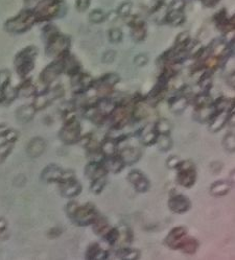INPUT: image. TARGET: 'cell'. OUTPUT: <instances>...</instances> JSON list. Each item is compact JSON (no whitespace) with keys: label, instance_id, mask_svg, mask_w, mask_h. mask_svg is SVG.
<instances>
[{"label":"cell","instance_id":"cell-1","mask_svg":"<svg viewBox=\"0 0 235 260\" xmlns=\"http://www.w3.org/2000/svg\"><path fill=\"white\" fill-rule=\"evenodd\" d=\"M38 55V49L34 46H29L21 50L15 58L16 71L21 77L28 75L34 67V60Z\"/></svg>","mask_w":235,"mask_h":260},{"label":"cell","instance_id":"cell-2","mask_svg":"<svg viewBox=\"0 0 235 260\" xmlns=\"http://www.w3.org/2000/svg\"><path fill=\"white\" fill-rule=\"evenodd\" d=\"M177 172V183L185 188H191L197 181V171L195 163L187 159L181 160L179 166L176 169Z\"/></svg>","mask_w":235,"mask_h":260},{"label":"cell","instance_id":"cell-3","mask_svg":"<svg viewBox=\"0 0 235 260\" xmlns=\"http://www.w3.org/2000/svg\"><path fill=\"white\" fill-rule=\"evenodd\" d=\"M99 211L97 208L91 203H87L85 205H78L73 215L71 216V221L80 227L90 226L99 216Z\"/></svg>","mask_w":235,"mask_h":260},{"label":"cell","instance_id":"cell-4","mask_svg":"<svg viewBox=\"0 0 235 260\" xmlns=\"http://www.w3.org/2000/svg\"><path fill=\"white\" fill-rule=\"evenodd\" d=\"M75 178V172L67 169L64 170L60 166L56 165V164H50V165L46 166L44 170L41 173V179L45 183H61L70 179Z\"/></svg>","mask_w":235,"mask_h":260},{"label":"cell","instance_id":"cell-5","mask_svg":"<svg viewBox=\"0 0 235 260\" xmlns=\"http://www.w3.org/2000/svg\"><path fill=\"white\" fill-rule=\"evenodd\" d=\"M82 136V127L76 119L64 124L63 128L59 132L60 140L67 145L78 143Z\"/></svg>","mask_w":235,"mask_h":260},{"label":"cell","instance_id":"cell-6","mask_svg":"<svg viewBox=\"0 0 235 260\" xmlns=\"http://www.w3.org/2000/svg\"><path fill=\"white\" fill-rule=\"evenodd\" d=\"M36 20V16L30 12H24L16 18L6 22V30L12 33H22L28 31Z\"/></svg>","mask_w":235,"mask_h":260},{"label":"cell","instance_id":"cell-7","mask_svg":"<svg viewBox=\"0 0 235 260\" xmlns=\"http://www.w3.org/2000/svg\"><path fill=\"white\" fill-rule=\"evenodd\" d=\"M70 46V40L65 36H58L47 43L46 54L50 57L63 58L67 55V51Z\"/></svg>","mask_w":235,"mask_h":260},{"label":"cell","instance_id":"cell-8","mask_svg":"<svg viewBox=\"0 0 235 260\" xmlns=\"http://www.w3.org/2000/svg\"><path fill=\"white\" fill-rule=\"evenodd\" d=\"M63 95V89L61 86L55 87L51 90H48L44 93L39 94L38 97L34 98V101L33 103V107L34 110H43L45 109L48 105L54 101L56 98H60Z\"/></svg>","mask_w":235,"mask_h":260},{"label":"cell","instance_id":"cell-9","mask_svg":"<svg viewBox=\"0 0 235 260\" xmlns=\"http://www.w3.org/2000/svg\"><path fill=\"white\" fill-rule=\"evenodd\" d=\"M129 183L132 184L135 190L139 194H144L151 187V182L144 173L138 169H133L128 173L127 177Z\"/></svg>","mask_w":235,"mask_h":260},{"label":"cell","instance_id":"cell-10","mask_svg":"<svg viewBox=\"0 0 235 260\" xmlns=\"http://www.w3.org/2000/svg\"><path fill=\"white\" fill-rule=\"evenodd\" d=\"M82 189V184L75 178L59 183L60 195L65 198H68V200H72V198L80 195Z\"/></svg>","mask_w":235,"mask_h":260},{"label":"cell","instance_id":"cell-11","mask_svg":"<svg viewBox=\"0 0 235 260\" xmlns=\"http://www.w3.org/2000/svg\"><path fill=\"white\" fill-rule=\"evenodd\" d=\"M117 154L123 159L126 166L134 165L142 157L141 149L136 145H126L123 149H118Z\"/></svg>","mask_w":235,"mask_h":260},{"label":"cell","instance_id":"cell-12","mask_svg":"<svg viewBox=\"0 0 235 260\" xmlns=\"http://www.w3.org/2000/svg\"><path fill=\"white\" fill-rule=\"evenodd\" d=\"M187 236V229L184 226L173 228L164 238V245L171 250H179L181 244Z\"/></svg>","mask_w":235,"mask_h":260},{"label":"cell","instance_id":"cell-13","mask_svg":"<svg viewBox=\"0 0 235 260\" xmlns=\"http://www.w3.org/2000/svg\"><path fill=\"white\" fill-rule=\"evenodd\" d=\"M168 206L171 212L177 214H183L189 211L191 208V202L189 198L183 195H172L168 203Z\"/></svg>","mask_w":235,"mask_h":260},{"label":"cell","instance_id":"cell-14","mask_svg":"<svg viewBox=\"0 0 235 260\" xmlns=\"http://www.w3.org/2000/svg\"><path fill=\"white\" fill-rule=\"evenodd\" d=\"M63 72V63L62 60H57L55 62H52L50 65H48L43 72L41 73V81L48 85L54 82L57 77Z\"/></svg>","mask_w":235,"mask_h":260},{"label":"cell","instance_id":"cell-15","mask_svg":"<svg viewBox=\"0 0 235 260\" xmlns=\"http://www.w3.org/2000/svg\"><path fill=\"white\" fill-rule=\"evenodd\" d=\"M46 150V141L41 137H34L29 142L26 146V154L31 158H38L45 152Z\"/></svg>","mask_w":235,"mask_h":260},{"label":"cell","instance_id":"cell-16","mask_svg":"<svg viewBox=\"0 0 235 260\" xmlns=\"http://www.w3.org/2000/svg\"><path fill=\"white\" fill-rule=\"evenodd\" d=\"M85 176L87 179L91 181V180L97 179L99 177L108 176V171H107L106 167L103 166L102 162L90 161L85 167Z\"/></svg>","mask_w":235,"mask_h":260},{"label":"cell","instance_id":"cell-17","mask_svg":"<svg viewBox=\"0 0 235 260\" xmlns=\"http://www.w3.org/2000/svg\"><path fill=\"white\" fill-rule=\"evenodd\" d=\"M109 117H111L112 126L115 130L124 128L128 124L129 118H130L128 108H125V107H120L118 109L115 108V110L112 112Z\"/></svg>","mask_w":235,"mask_h":260},{"label":"cell","instance_id":"cell-18","mask_svg":"<svg viewBox=\"0 0 235 260\" xmlns=\"http://www.w3.org/2000/svg\"><path fill=\"white\" fill-rule=\"evenodd\" d=\"M229 114L228 112L226 111H217V113L212 117V119L209 121V131L211 133L215 134L219 133L220 131L224 129V127L227 124V121L229 119Z\"/></svg>","mask_w":235,"mask_h":260},{"label":"cell","instance_id":"cell-19","mask_svg":"<svg viewBox=\"0 0 235 260\" xmlns=\"http://www.w3.org/2000/svg\"><path fill=\"white\" fill-rule=\"evenodd\" d=\"M137 136L142 145L152 146L156 143L158 134L155 131L154 125H147L139 131V134H137Z\"/></svg>","mask_w":235,"mask_h":260},{"label":"cell","instance_id":"cell-20","mask_svg":"<svg viewBox=\"0 0 235 260\" xmlns=\"http://www.w3.org/2000/svg\"><path fill=\"white\" fill-rule=\"evenodd\" d=\"M101 162L103 164V166L106 167L108 173L109 172L119 173L120 171H123L124 168L126 167V164L124 163L123 159L119 157L118 154L111 156V157H104Z\"/></svg>","mask_w":235,"mask_h":260},{"label":"cell","instance_id":"cell-21","mask_svg":"<svg viewBox=\"0 0 235 260\" xmlns=\"http://www.w3.org/2000/svg\"><path fill=\"white\" fill-rule=\"evenodd\" d=\"M216 113H217V110L215 106L213 107L211 105H207V106L197 108L194 113V117L196 120L199 121V123L206 124V123H209V121L212 119V117Z\"/></svg>","mask_w":235,"mask_h":260},{"label":"cell","instance_id":"cell-22","mask_svg":"<svg viewBox=\"0 0 235 260\" xmlns=\"http://www.w3.org/2000/svg\"><path fill=\"white\" fill-rule=\"evenodd\" d=\"M109 252L102 249L98 242H91L86 251V259H107Z\"/></svg>","mask_w":235,"mask_h":260},{"label":"cell","instance_id":"cell-23","mask_svg":"<svg viewBox=\"0 0 235 260\" xmlns=\"http://www.w3.org/2000/svg\"><path fill=\"white\" fill-rule=\"evenodd\" d=\"M231 190V183L228 181H216L210 186V195L215 197H222L227 195Z\"/></svg>","mask_w":235,"mask_h":260},{"label":"cell","instance_id":"cell-24","mask_svg":"<svg viewBox=\"0 0 235 260\" xmlns=\"http://www.w3.org/2000/svg\"><path fill=\"white\" fill-rule=\"evenodd\" d=\"M91 226H92V230L95 235L101 236V237H102L111 228L109 221L101 214H99L98 218L95 219V221L91 224Z\"/></svg>","mask_w":235,"mask_h":260},{"label":"cell","instance_id":"cell-25","mask_svg":"<svg viewBox=\"0 0 235 260\" xmlns=\"http://www.w3.org/2000/svg\"><path fill=\"white\" fill-rule=\"evenodd\" d=\"M100 150L102 153L103 157H111L118 153V143L115 139L111 137H107L101 144Z\"/></svg>","mask_w":235,"mask_h":260},{"label":"cell","instance_id":"cell-26","mask_svg":"<svg viewBox=\"0 0 235 260\" xmlns=\"http://www.w3.org/2000/svg\"><path fill=\"white\" fill-rule=\"evenodd\" d=\"M61 60H62L63 63V71L70 75H74L80 71V64H78L74 57L66 55L63 58H61Z\"/></svg>","mask_w":235,"mask_h":260},{"label":"cell","instance_id":"cell-27","mask_svg":"<svg viewBox=\"0 0 235 260\" xmlns=\"http://www.w3.org/2000/svg\"><path fill=\"white\" fill-rule=\"evenodd\" d=\"M114 256L119 259L127 260H137L141 257V252L137 249L132 248H120L115 250Z\"/></svg>","mask_w":235,"mask_h":260},{"label":"cell","instance_id":"cell-28","mask_svg":"<svg viewBox=\"0 0 235 260\" xmlns=\"http://www.w3.org/2000/svg\"><path fill=\"white\" fill-rule=\"evenodd\" d=\"M34 112H36V110H34L33 105L32 106H22L16 111V118L21 124L29 123L30 120L33 119V117L34 115Z\"/></svg>","mask_w":235,"mask_h":260},{"label":"cell","instance_id":"cell-29","mask_svg":"<svg viewBox=\"0 0 235 260\" xmlns=\"http://www.w3.org/2000/svg\"><path fill=\"white\" fill-rule=\"evenodd\" d=\"M200 247L199 241L194 238V237H190V236H186L183 240V242L181 244L179 250H181L183 253L188 254V255H193L195 254L198 249Z\"/></svg>","mask_w":235,"mask_h":260},{"label":"cell","instance_id":"cell-30","mask_svg":"<svg viewBox=\"0 0 235 260\" xmlns=\"http://www.w3.org/2000/svg\"><path fill=\"white\" fill-rule=\"evenodd\" d=\"M108 183V179L107 176H102L99 177L97 179L91 180V184H90V192L94 195H100L102 193V190L104 187L107 186Z\"/></svg>","mask_w":235,"mask_h":260},{"label":"cell","instance_id":"cell-31","mask_svg":"<svg viewBox=\"0 0 235 260\" xmlns=\"http://www.w3.org/2000/svg\"><path fill=\"white\" fill-rule=\"evenodd\" d=\"M155 144L160 152H168L172 147L173 142L169 135H158Z\"/></svg>","mask_w":235,"mask_h":260},{"label":"cell","instance_id":"cell-32","mask_svg":"<svg viewBox=\"0 0 235 260\" xmlns=\"http://www.w3.org/2000/svg\"><path fill=\"white\" fill-rule=\"evenodd\" d=\"M171 124L170 121L165 119V118H160L157 123L154 125L155 131L158 135H170L171 132Z\"/></svg>","mask_w":235,"mask_h":260},{"label":"cell","instance_id":"cell-33","mask_svg":"<svg viewBox=\"0 0 235 260\" xmlns=\"http://www.w3.org/2000/svg\"><path fill=\"white\" fill-rule=\"evenodd\" d=\"M98 110L100 111V113L104 116V117H108L111 115V113L113 111L115 110L116 105L113 101H111L110 99H101L97 106Z\"/></svg>","mask_w":235,"mask_h":260},{"label":"cell","instance_id":"cell-34","mask_svg":"<svg viewBox=\"0 0 235 260\" xmlns=\"http://www.w3.org/2000/svg\"><path fill=\"white\" fill-rule=\"evenodd\" d=\"M133 30H132V38L136 42H141L145 39L146 36V31L144 28V24L140 22H138L134 25H132Z\"/></svg>","mask_w":235,"mask_h":260},{"label":"cell","instance_id":"cell-35","mask_svg":"<svg viewBox=\"0 0 235 260\" xmlns=\"http://www.w3.org/2000/svg\"><path fill=\"white\" fill-rule=\"evenodd\" d=\"M104 241L108 242L109 245L114 246L117 244V241L120 240V232L118 228H113L111 227L109 231L104 234V235L101 237Z\"/></svg>","mask_w":235,"mask_h":260},{"label":"cell","instance_id":"cell-36","mask_svg":"<svg viewBox=\"0 0 235 260\" xmlns=\"http://www.w3.org/2000/svg\"><path fill=\"white\" fill-rule=\"evenodd\" d=\"M1 93H2V101L5 103H10L17 98V95H18V90L8 84L5 87H3Z\"/></svg>","mask_w":235,"mask_h":260},{"label":"cell","instance_id":"cell-37","mask_svg":"<svg viewBox=\"0 0 235 260\" xmlns=\"http://www.w3.org/2000/svg\"><path fill=\"white\" fill-rule=\"evenodd\" d=\"M14 142L10 141H4L3 143L0 144V164L4 162V160L10 156L14 149Z\"/></svg>","mask_w":235,"mask_h":260},{"label":"cell","instance_id":"cell-38","mask_svg":"<svg viewBox=\"0 0 235 260\" xmlns=\"http://www.w3.org/2000/svg\"><path fill=\"white\" fill-rule=\"evenodd\" d=\"M188 105V99L186 98H179L171 103V111L175 113H181L184 111Z\"/></svg>","mask_w":235,"mask_h":260},{"label":"cell","instance_id":"cell-39","mask_svg":"<svg viewBox=\"0 0 235 260\" xmlns=\"http://www.w3.org/2000/svg\"><path fill=\"white\" fill-rule=\"evenodd\" d=\"M223 146L224 149L229 152V153H234L235 151V137L234 134L228 133L223 138Z\"/></svg>","mask_w":235,"mask_h":260},{"label":"cell","instance_id":"cell-40","mask_svg":"<svg viewBox=\"0 0 235 260\" xmlns=\"http://www.w3.org/2000/svg\"><path fill=\"white\" fill-rule=\"evenodd\" d=\"M184 21V15L180 11H173L168 15V22L172 25H180Z\"/></svg>","mask_w":235,"mask_h":260},{"label":"cell","instance_id":"cell-41","mask_svg":"<svg viewBox=\"0 0 235 260\" xmlns=\"http://www.w3.org/2000/svg\"><path fill=\"white\" fill-rule=\"evenodd\" d=\"M34 92H36V90H34V87L33 86V84L28 82L20 87L18 90V95L29 98V97H32L33 94H34Z\"/></svg>","mask_w":235,"mask_h":260},{"label":"cell","instance_id":"cell-42","mask_svg":"<svg viewBox=\"0 0 235 260\" xmlns=\"http://www.w3.org/2000/svg\"><path fill=\"white\" fill-rule=\"evenodd\" d=\"M180 162H181V159L178 157V156L171 155L167 159V162H165V164H167V167L168 169H177Z\"/></svg>","mask_w":235,"mask_h":260},{"label":"cell","instance_id":"cell-43","mask_svg":"<svg viewBox=\"0 0 235 260\" xmlns=\"http://www.w3.org/2000/svg\"><path fill=\"white\" fill-rule=\"evenodd\" d=\"M109 39L112 43H119L123 39V32L119 29H112L109 32Z\"/></svg>","mask_w":235,"mask_h":260},{"label":"cell","instance_id":"cell-44","mask_svg":"<svg viewBox=\"0 0 235 260\" xmlns=\"http://www.w3.org/2000/svg\"><path fill=\"white\" fill-rule=\"evenodd\" d=\"M104 19V14L101 10H94L90 14V20L94 23L101 22Z\"/></svg>","mask_w":235,"mask_h":260},{"label":"cell","instance_id":"cell-45","mask_svg":"<svg viewBox=\"0 0 235 260\" xmlns=\"http://www.w3.org/2000/svg\"><path fill=\"white\" fill-rule=\"evenodd\" d=\"M11 79V73L7 70H1L0 71V88H3L6 85L10 83Z\"/></svg>","mask_w":235,"mask_h":260},{"label":"cell","instance_id":"cell-46","mask_svg":"<svg viewBox=\"0 0 235 260\" xmlns=\"http://www.w3.org/2000/svg\"><path fill=\"white\" fill-rule=\"evenodd\" d=\"M78 205H80V204H78L77 202L70 201L65 206V212H66V214H67V216H68L69 219H71V216L73 215V213L76 210V208H77Z\"/></svg>","mask_w":235,"mask_h":260},{"label":"cell","instance_id":"cell-47","mask_svg":"<svg viewBox=\"0 0 235 260\" xmlns=\"http://www.w3.org/2000/svg\"><path fill=\"white\" fill-rule=\"evenodd\" d=\"M147 62H149V57H147L146 55L144 54H141V55H138L135 60H134V63L136 66L138 67H143L147 64Z\"/></svg>","mask_w":235,"mask_h":260},{"label":"cell","instance_id":"cell-48","mask_svg":"<svg viewBox=\"0 0 235 260\" xmlns=\"http://www.w3.org/2000/svg\"><path fill=\"white\" fill-rule=\"evenodd\" d=\"M115 57H116L115 51L113 49H110V50L104 53V55L102 57V61L104 63H111V62H113V61H114Z\"/></svg>","mask_w":235,"mask_h":260},{"label":"cell","instance_id":"cell-49","mask_svg":"<svg viewBox=\"0 0 235 260\" xmlns=\"http://www.w3.org/2000/svg\"><path fill=\"white\" fill-rule=\"evenodd\" d=\"M90 4V0H77V7L80 11H86Z\"/></svg>","mask_w":235,"mask_h":260},{"label":"cell","instance_id":"cell-50","mask_svg":"<svg viewBox=\"0 0 235 260\" xmlns=\"http://www.w3.org/2000/svg\"><path fill=\"white\" fill-rule=\"evenodd\" d=\"M131 6H132V4H131L130 2L123 4L119 8V14L121 16H127L130 13V11H131Z\"/></svg>","mask_w":235,"mask_h":260},{"label":"cell","instance_id":"cell-51","mask_svg":"<svg viewBox=\"0 0 235 260\" xmlns=\"http://www.w3.org/2000/svg\"><path fill=\"white\" fill-rule=\"evenodd\" d=\"M7 228V222L4 218H0V233H2Z\"/></svg>","mask_w":235,"mask_h":260},{"label":"cell","instance_id":"cell-52","mask_svg":"<svg viewBox=\"0 0 235 260\" xmlns=\"http://www.w3.org/2000/svg\"><path fill=\"white\" fill-rule=\"evenodd\" d=\"M1 101H2V93H1V91H0V102Z\"/></svg>","mask_w":235,"mask_h":260}]
</instances>
